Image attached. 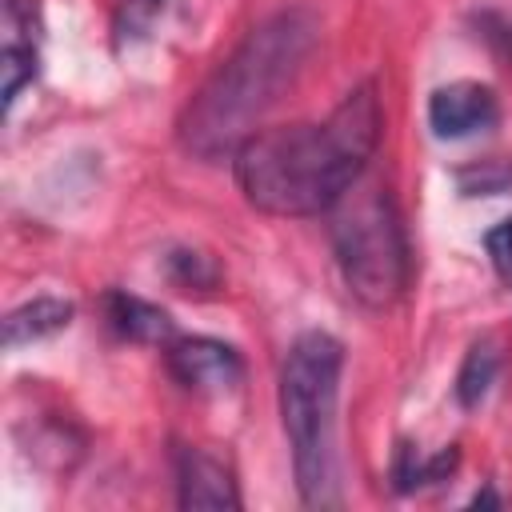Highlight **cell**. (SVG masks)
Segmentation results:
<instances>
[{
  "label": "cell",
  "instance_id": "obj_1",
  "mask_svg": "<svg viewBox=\"0 0 512 512\" xmlns=\"http://www.w3.org/2000/svg\"><path fill=\"white\" fill-rule=\"evenodd\" d=\"M384 112L376 84L352 88L324 120L252 132L236 152L244 200L268 216H316L336 208L380 144Z\"/></svg>",
  "mask_w": 512,
  "mask_h": 512
},
{
  "label": "cell",
  "instance_id": "obj_2",
  "mask_svg": "<svg viewBox=\"0 0 512 512\" xmlns=\"http://www.w3.org/2000/svg\"><path fill=\"white\" fill-rule=\"evenodd\" d=\"M316 36L320 24L308 8H284L256 24L192 96L180 120L184 148L204 160L236 152L256 132L264 112L284 96V88L296 84Z\"/></svg>",
  "mask_w": 512,
  "mask_h": 512
},
{
  "label": "cell",
  "instance_id": "obj_3",
  "mask_svg": "<svg viewBox=\"0 0 512 512\" xmlns=\"http://www.w3.org/2000/svg\"><path fill=\"white\" fill-rule=\"evenodd\" d=\"M344 344L320 328L300 332L280 368V416L292 448V472L308 508H332L336 496V400Z\"/></svg>",
  "mask_w": 512,
  "mask_h": 512
},
{
  "label": "cell",
  "instance_id": "obj_4",
  "mask_svg": "<svg viewBox=\"0 0 512 512\" xmlns=\"http://www.w3.org/2000/svg\"><path fill=\"white\" fill-rule=\"evenodd\" d=\"M332 252L348 292L368 308H388L408 288V232L384 188H348L336 204Z\"/></svg>",
  "mask_w": 512,
  "mask_h": 512
},
{
  "label": "cell",
  "instance_id": "obj_5",
  "mask_svg": "<svg viewBox=\"0 0 512 512\" xmlns=\"http://www.w3.org/2000/svg\"><path fill=\"white\" fill-rule=\"evenodd\" d=\"M168 368L172 376L200 392V396H224L244 380V360L232 344L208 340V336H192V340H176L168 348Z\"/></svg>",
  "mask_w": 512,
  "mask_h": 512
},
{
  "label": "cell",
  "instance_id": "obj_6",
  "mask_svg": "<svg viewBox=\"0 0 512 512\" xmlns=\"http://www.w3.org/2000/svg\"><path fill=\"white\" fill-rule=\"evenodd\" d=\"M500 120V100L480 80H452L440 84L428 100V124L440 140H464L488 132Z\"/></svg>",
  "mask_w": 512,
  "mask_h": 512
},
{
  "label": "cell",
  "instance_id": "obj_7",
  "mask_svg": "<svg viewBox=\"0 0 512 512\" xmlns=\"http://www.w3.org/2000/svg\"><path fill=\"white\" fill-rule=\"evenodd\" d=\"M176 488H180V508H240L232 472L200 448L176 452Z\"/></svg>",
  "mask_w": 512,
  "mask_h": 512
},
{
  "label": "cell",
  "instance_id": "obj_8",
  "mask_svg": "<svg viewBox=\"0 0 512 512\" xmlns=\"http://www.w3.org/2000/svg\"><path fill=\"white\" fill-rule=\"evenodd\" d=\"M76 316L72 300H60V296H36L20 308H12L4 316V344L8 348H24V344H36L44 336H56L60 328H68Z\"/></svg>",
  "mask_w": 512,
  "mask_h": 512
},
{
  "label": "cell",
  "instance_id": "obj_9",
  "mask_svg": "<svg viewBox=\"0 0 512 512\" xmlns=\"http://www.w3.org/2000/svg\"><path fill=\"white\" fill-rule=\"evenodd\" d=\"M104 316L108 324L124 336V340H136V344H164L172 340V316L140 296H128V292H108L104 296Z\"/></svg>",
  "mask_w": 512,
  "mask_h": 512
},
{
  "label": "cell",
  "instance_id": "obj_10",
  "mask_svg": "<svg viewBox=\"0 0 512 512\" xmlns=\"http://www.w3.org/2000/svg\"><path fill=\"white\" fill-rule=\"evenodd\" d=\"M496 372H500V352H496V344H492V340H476V344L468 348L460 372H456V400H460L464 408H476V404L488 396V388L496 384Z\"/></svg>",
  "mask_w": 512,
  "mask_h": 512
},
{
  "label": "cell",
  "instance_id": "obj_11",
  "mask_svg": "<svg viewBox=\"0 0 512 512\" xmlns=\"http://www.w3.org/2000/svg\"><path fill=\"white\" fill-rule=\"evenodd\" d=\"M168 272L172 280L184 288V292H208L220 284V268L208 252H196V248H176L168 252Z\"/></svg>",
  "mask_w": 512,
  "mask_h": 512
},
{
  "label": "cell",
  "instance_id": "obj_12",
  "mask_svg": "<svg viewBox=\"0 0 512 512\" xmlns=\"http://www.w3.org/2000/svg\"><path fill=\"white\" fill-rule=\"evenodd\" d=\"M0 72H4V104L12 108L24 84L36 80V44H4L0 52Z\"/></svg>",
  "mask_w": 512,
  "mask_h": 512
},
{
  "label": "cell",
  "instance_id": "obj_13",
  "mask_svg": "<svg viewBox=\"0 0 512 512\" xmlns=\"http://www.w3.org/2000/svg\"><path fill=\"white\" fill-rule=\"evenodd\" d=\"M0 16H4V44H36L40 32L36 0H0Z\"/></svg>",
  "mask_w": 512,
  "mask_h": 512
},
{
  "label": "cell",
  "instance_id": "obj_14",
  "mask_svg": "<svg viewBox=\"0 0 512 512\" xmlns=\"http://www.w3.org/2000/svg\"><path fill=\"white\" fill-rule=\"evenodd\" d=\"M484 248H488V260H492L496 276L512 288V216H504L496 228H488Z\"/></svg>",
  "mask_w": 512,
  "mask_h": 512
}]
</instances>
